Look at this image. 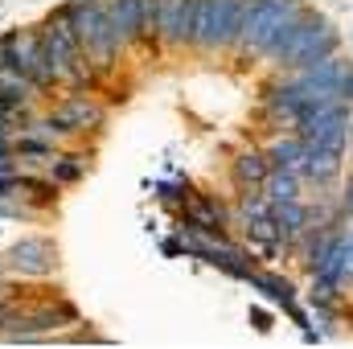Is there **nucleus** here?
<instances>
[{
  "label": "nucleus",
  "instance_id": "f257e3e1",
  "mask_svg": "<svg viewBox=\"0 0 353 349\" xmlns=\"http://www.w3.org/2000/svg\"><path fill=\"white\" fill-rule=\"evenodd\" d=\"M304 12H308V4H300V0H247L234 46H243L247 54L275 58V50L288 41V33L296 29V21Z\"/></svg>",
  "mask_w": 353,
  "mask_h": 349
},
{
  "label": "nucleus",
  "instance_id": "f03ea898",
  "mask_svg": "<svg viewBox=\"0 0 353 349\" xmlns=\"http://www.w3.org/2000/svg\"><path fill=\"white\" fill-rule=\"evenodd\" d=\"M66 12H70V25H74V33H79V46H83L87 62L99 74H111L128 50H123L115 25L107 21L103 0H66Z\"/></svg>",
  "mask_w": 353,
  "mask_h": 349
},
{
  "label": "nucleus",
  "instance_id": "7ed1b4c3",
  "mask_svg": "<svg viewBox=\"0 0 353 349\" xmlns=\"http://www.w3.org/2000/svg\"><path fill=\"white\" fill-rule=\"evenodd\" d=\"M337 46H341V37H337V29L325 21V17H316L312 8L296 21V29L288 33V41L275 50V66H288V70H304V66H312V62H321V58H329V54H337Z\"/></svg>",
  "mask_w": 353,
  "mask_h": 349
},
{
  "label": "nucleus",
  "instance_id": "20e7f679",
  "mask_svg": "<svg viewBox=\"0 0 353 349\" xmlns=\"http://www.w3.org/2000/svg\"><path fill=\"white\" fill-rule=\"evenodd\" d=\"M243 4L247 0H193V37H189V46L201 50V54L230 50L239 41Z\"/></svg>",
  "mask_w": 353,
  "mask_h": 349
},
{
  "label": "nucleus",
  "instance_id": "39448f33",
  "mask_svg": "<svg viewBox=\"0 0 353 349\" xmlns=\"http://www.w3.org/2000/svg\"><path fill=\"white\" fill-rule=\"evenodd\" d=\"M4 37H8V66H17L25 79H33L46 94L58 90L54 74H50V62H46V46H41V29L37 25H17Z\"/></svg>",
  "mask_w": 353,
  "mask_h": 349
},
{
  "label": "nucleus",
  "instance_id": "423d86ee",
  "mask_svg": "<svg viewBox=\"0 0 353 349\" xmlns=\"http://www.w3.org/2000/svg\"><path fill=\"white\" fill-rule=\"evenodd\" d=\"M50 119H54L70 140H79V136H87V132H103L107 107L94 99V90H66V94L50 107Z\"/></svg>",
  "mask_w": 353,
  "mask_h": 349
},
{
  "label": "nucleus",
  "instance_id": "0eeeda50",
  "mask_svg": "<svg viewBox=\"0 0 353 349\" xmlns=\"http://www.w3.org/2000/svg\"><path fill=\"white\" fill-rule=\"evenodd\" d=\"M4 275H21V279H46L58 267V247L46 235H29L21 243H12L4 255Z\"/></svg>",
  "mask_w": 353,
  "mask_h": 349
},
{
  "label": "nucleus",
  "instance_id": "6e6552de",
  "mask_svg": "<svg viewBox=\"0 0 353 349\" xmlns=\"http://www.w3.org/2000/svg\"><path fill=\"white\" fill-rule=\"evenodd\" d=\"M193 37V0H157V41L185 50Z\"/></svg>",
  "mask_w": 353,
  "mask_h": 349
},
{
  "label": "nucleus",
  "instance_id": "1a4fd4ad",
  "mask_svg": "<svg viewBox=\"0 0 353 349\" xmlns=\"http://www.w3.org/2000/svg\"><path fill=\"white\" fill-rule=\"evenodd\" d=\"M0 99L4 103H12L17 111H37L41 107V99H46V90L37 87L33 79H25L17 66H0Z\"/></svg>",
  "mask_w": 353,
  "mask_h": 349
},
{
  "label": "nucleus",
  "instance_id": "9d476101",
  "mask_svg": "<svg viewBox=\"0 0 353 349\" xmlns=\"http://www.w3.org/2000/svg\"><path fill=\"white\" fill-rule=\"evenodd\" d=\"M185 222L193 226V230H210V235H222V226H226V206L218 201V197H210V193H189L185 197Z\"/></svg>",
  "mask_w": 353,
  "mask_h": 349
},
{
  "label": "nucleus",
  "instance_id": "9b49d317",
  "mask_svg": "<svg viewBox=\"0 0 353 349\" xmlns=\"http://www.w3.org/2000/svg\"><path fill=\"white\" fill-rule=\"evenodd\" d=\"M271 222L279 226V235H283V247L288 243H300V239H308L312 235V210L308 206H300V197L296 201H275L271 206Z\"/></svg>",
  "mask_w": 353,
  "mask_h": 349
},
{
  "label": "nucleus",
  "instance_id": "f8f14e48",
  "mask_svg": "<svg viewBox=\"0 0 353 349\" xmlns=\"http://www.w3.org/2000/svg\"><path fill=\"white\" fill-rule=\"evenodd\" d=\"M103 8H107V21L115 25L123 50H132V46L144 41V29H140V0H103Z\"/></svg>",
  "mask_w": 353,
  "mask_h": 349
},
{
  "label": "nucleus",
  "instance_id": "ddd939ff",
  "mask_svg": "<svg viewBox=\"0 0 353 349\" xmlns=\"http://www.w3.org/2000/svg\"><path fill=\"white\" fill-rule=\"evenodd\" d=\"M90 169V152H79V148H58L54 152V161H50V169L46 177L58 185V189H66V185H79Z\"/></svg>",
  "mask_w": 353,
  "mask_h": 349
},
{
  "label": "nucleus",
  "instance_id": "4468645a",
  "mask_svg": "<svg viewBox=\"0 0 353 349\" xmlns=\"http://www.w3.org/2000/svg\"><path fill=\"white\" fill-rule=\"evenodd\" d=\"M247 283H251L255 292H263L267 300L283 304V308H288V312L296 317V288H292V283H288L283 275H275V271H259V267H255V271L247 275Z\"/></svg>",
  "mask_w": 353,
  "mask_h": 349
},
{
  "label": "nucleus",
  "instance_id": "2eb2a0df",
  "mask_svg": "<svg viewBox=\"0 0 353 349\" xmlns=\"http://www.w3.org/2000/svg\"><path fill=\"white\" fill-rule=\"evenodd\" d=\"M271 173V161H267V152H239L234 157V165H230V177H234V185L239 189H259Z\"/></svg>",
  "mask_w": 353,
  "mask_h": 349
},
{
  "label": "nucleus",
  "instance_id": "dca6fc26",
  "mask_svg": "<svg viewBox=\"0 0 353 349\" xmlns=\"http://www.w3.org/2000/svg\"><path fill=\"white\" fill-rule=\"evenodd\" d=\"M304 157H308V144H304L300 136H288V140L271 144V152H267L271 169H288V173H296V177L304 169Z\"/></svg>",
  "mask_w": 353,
  "mask_h": 349
},
{
  "label": "nucleus",
  "instance_id": "f3484780",
  "mask_svg": "<svg viewBox=\"0 0 353 349\" xmlns=\"http://www.w3.org/2000/svg\"><path fill=\"white\" fill-rule=\"evenodd\" d=\"M304 144H308V140H304ZM337 173H341V157H337V152H321V148L308 144V157H304L300 177H308V181H316V185H329Z\"/></svg>",
  "mask_w": 353,
  "mask_h": 349
},
{
  "label": "nucleus",
  "instance_id": "a211bd4d",
  "mask_svg": "<svg viewBox=\"0 0 353 349\" xmlns=\"http://www.w3.org/2000/svg\"><path fill=\"white\" fill-rule=\"evenodd\" d=\"M259 193H263L271 206H275V201H296V197H300V177L288 173V169H271L267 181L259 185Z\"/></svg>",
  "mask_w": 353,
  "mask_h": 349
},
{
  "label": "nucleus",
  "instance_id": "6ab92c4d",
  "mask_svg": "<svg viewBox=\"0 0 353 349\" xmlns=\"http://www.w3.org/2000/svg\"><path fill=\"white\" fill-rule=\"evenodd\" d=\"M271 214V201H267L259 189H243V222H255Z\"/></svg>",
  "mask_w": 353,
  "mask_h": 349
},
{
  "label": "nucleus",
  "instance_id": "aec40b11",
  "mask_svg": "<svg viewBox=\"0 0 353 349\" xmlns=\"http://www.w3.org/2000/svg\"><path fill=\"white\" fill-rule=\"evenodd\" d=\"M341 99L353 103V62H350V70H345V79H341Z\"/></svg>",
  "mask_w": 353,
  "mask_h": 349
},
{
  "label": "nucleus",
  "instance_id": "412c9836",
  "mask_svg": "<svg viewBox=\"0 0 353 349\" xmlns=\"http://www.w3.org/2000/svg\"><path fill=\"white\" fill-rule=\"evenodd\" d=\"M345 210H350V218H353V177H350V185H345Z\"/></svg>",
  "mask_w": 353,
  "mask_h": 349
},
{
  "label": "nucleus",
  "instance_id": "4be33fe9",
  "mask_svg": "<svg viewBox=\"0 0 353 349\" xmlns=\"http://www.w3.org/2000/svg\"><path fill=\"white\" fill-rule=\"evenodd\" d=\"M0 279H4V259H0Z\"/></svg>",
  "mask_w": 353,
  "mask_h": 349
}]
</instances>
